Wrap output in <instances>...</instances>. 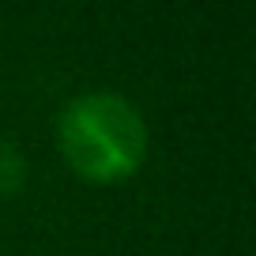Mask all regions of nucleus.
Returning <instances> with one entry per match:
<instances>
[{"label": "nucleus", "instance_id": "f257e3e1", "mask_svg": "<svg viewBox=\"0 0 256 256\" xmlns=\"http://www.w3.org/2000/svg\"><path fill=\"white\" fill-rule=\"evenodd\" d=\"M56 147L90 184H117L144 166V113L117 90H83L56 113Z\"/></svg>", "mask_w": 256, "mask_h": 256}, {"label": "nucleus", "instance_id": "f03ea898", "mask_svg": "<svg viewBox=\"0 0 256 256\" xmlns=\"http://www.w3.org/2000/svg\"><path fill=\"white\" fill-rule=\"evenodd\" d=\"M26 181V158L16 144L8 140H0V196H8V192H19Z\"/></svg>", "mask_w": 256, "mask_h": 256}]
</instances>
